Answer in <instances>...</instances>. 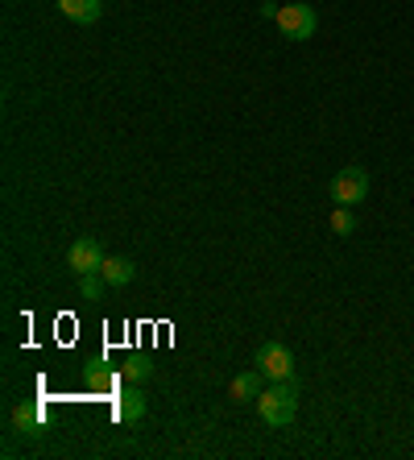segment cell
<instances>
[{"mask_svg": "<svg viewBox=\"0 0 414 460\" xmlns=\"http://www.w3.org/2000/svg\"><path fill=\"white\" fill-rule=\"evenodd\" d=\"M257 415L266 428H290L298 415V394H295V382H274L269 390L257 394Z\"/></svg>", "mask_w": 414, "mask_h": 460, "instance_id": "6da1fadb", "label": "cell"}, {"mask_svg": "<svg viewBox=\"0 0 414 460\" xmlns=\"http://www.w3.org/2000/svg\"><path fill=\"white\" fill-rule=\"evenodd\" d=\"M274 22L290 42H307V38H315V30H319V13H315V4L290 0V4H277L274 9Z\"/></svg>", "mask_w": 414, "mask_h": 460, "instance_id": "7a4b0ae2", "label": "cell"}, {"mask_svg": "<svg viewBox=\"0 0 414 460\" xmlns=\"http://www.w3.org/2000/svg\"><path fill=\"white\" fill-rule=\"evenodd\" d=\"M365 195H369V174H365V166H344V171L331 179V204L357 208Z\"/></svg>", "mask_w": 414, "mask_h": 460, "instance_id": "3957f363", "label": "cell"}, {"mask_svg": "<svg viewBox=\"0 0 414 460\" xmlns=\"http://www.w3.org/2000/svg\"><path fill=\"white\" fill-rule=\"evenodd\" d=\"M257 369L269 377V382H295V357L282 341H269L257 349Z\"/></svg>", "mask_w": 414, "mask_h": 460, "instance_id": "277c9868", "label": "cell"}, {"mask_svg": "<svg viewBox=\"0 0 414 460\" xmlns=\"http://www.w3.org/2000/svg\"><path fill=\"white\" fill-rule=\"evenodd\" d=\"M104 249H100L96 236H79L71 245V253H66V266L75 270V274H100L104 270Z\"/></svg>", "mask_w": 414, "mask_h": 460, "instance_id": "5b68a950", "label": "cell"}, {"mask_svg": "<svg viewBox=\"0 0 414 460\" xmlns=\"http://www.w3.org/2000/svg\"><path fill=\"white\" fill-rule=\"evenodd\" d=\"M58 13L75 25H96L104 13V0H58Z\"/></svg>", "mask_w": 414, "mask_h": 460, "instance_id": "8992f818", "label": "cell"}, {"mask_svg": "<svg viewBox=\"0 0 414 460\" xmlns=\"http://www.w3.org/2000/svg\"><path fill=\"white\" fill-rule=\"evenodd\" d=\"M261 382H266V374H261V369L236 374V377H233V385H228V398H233V402H257V394L266 390Z\"/></svg>", "mask_w": 414, "mask_h": 460, "instance_id": "52a82bcc", "label": "cell"}, {"mask_svg": "<svg viewBox=\"0 0 414 460\" xmlns=\"http://www.w3.org/2000/svg\"><path fill=\"white\" fill-rule=\"evenodd\" d=\"M100 274H104V282H108V287H128V282L137 279V266H133L128 257H108V261H104V270H100Z\"/></svg>", "mask_w": 414, "mask_h": 460, "instance_id": "ba28073f", "label": "cell"}, {"mask_svg": "<svg viewBox=\"0 0 414 460\" xmlns=\"http://www.w3.org/2000/svg\"><path fill=\"white\" fill-rule=\"evenodd\" d=\"M117 419L120 423H141V419H145V398H141V390H125V394L117 398Z\"/></svg>", "mask_w": 414, "mask_h": 460, "instance_id": "9c48e42d", "label": "cell"}, {"mask_svg": "<svg viewBox=\"0 0 414 460\" xmlns=\"http://www.w3.org/2000/svg\"><path fill=\"white\" fill-rule=\"evenodd\" d=\"M331 233H336V236H352V233H357V212H352V208H344V204L331 208Z\"/></svg>", "mask_w": 414, "mask_h": 460, "instance_id": "30bf717a", "label": "cell"}, {"mask_svg": "<svg viewBox=\"0 0 414 460\" xmlns=\"http://www.w3.org/2000/svg\"><path fill=\"white\" fill-rule=\"evenodd\" d=\"M104 274H79V295H84V299H100V295H104Z\"/></svg>", "mask_w": 414, "mask_h": 460, "instance_id": "8fae6325", "label": "cell"}, {"mask_svg": "<svg viewBox=\"0 0 414 460\" xmlns=\"http://www.w3.org/2000/svg\"><path fill=\"white\" fill-rule=\"evenodd\" d=\"M149 374H154V369H149L145 357H128V361H125V377H128V382H145Z\"/></svg>", "mask_w": 414, "mask_h": 460, "instance_id": "7c38bea8", "label": "cell"}, {"mask_svg": "<svg viewBox=\"0 0 414 460\" xmlns=\"http://www.w3.org/2000/svg\"><path fill=\"white\" fill-rule=\"evenodd\" d=\"M13 423H17L22 431H33L38 423H42V415H38V407H17L13 411Z\"/></svg>", "mask_w": 414, "mask_h": 460, "instance_id": "4fadbf2b", "label": "cell"}]
</instances>
